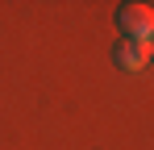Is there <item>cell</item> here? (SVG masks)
I'll use <instances>...</instances> for the list:
<instances>
[{"label":"cell","mask_w":154,"mask_h":150,"mask_svg":"<svg viewBox=\"0 0 154 150\" xmlns=\"http://www.w3.org/2000/svg\"><path fill=\"white\" fill-rule=\"evenodd\" d=\"M112 58H117V67H125V71H146L150 58H154V38H150V42H129V38H125Z\"/></svg>","instance_id":"obj_2"},{"label":"cell","mask_w":154,"mask_h":150,"mask_svg":"<svg viewBox=\"0 0 154 150\" xmlns=\"http://www.w3.org/2000/svg\"><path fill=\"white\" fill-rule=\"evenodd\" d=\"M117 21H121V33L129 42H150L154 38V8L150 4H125Z\"/></svg>","instance_id":"obj_1"}]
</instances>
